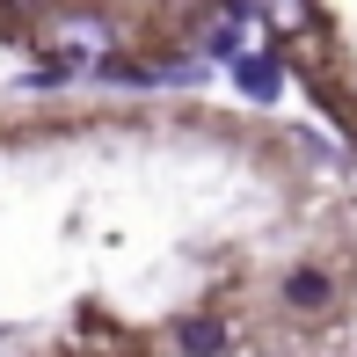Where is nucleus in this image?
Masks as SVG:
<instances>
[{
    "label": "nucleus",
    "mask_w": 357,
    "mask_h": 357,
    "mask_svg": "<svg viewBox=\"0 0 357 357\" xmlns=\"http://www.w3.org/2000/svg\"><path fill=\"white\" fill-rule=\"evenodd\" d=\"M328 278H321V270H291V278H284V299L291 306H299V314H306V306H328Z\"/></svg>",
    "instance_id": "nucleus-3"
},
{
    "label": "nucleus",
    "mask_w": 357,
    "mask_h": 357,
    "mask_svg": "<svg viewBox=\"0 0 357 357\" xmlns=\"http://www.w3.org/2000/svg\"><path fill=\"white\" fill-rule=\"evenodd\" d=\"M183 350L190 357H219L226 350V328H219V321H190V328H183Z\"/></svg>",
    "instance_id": "nucleus-4"
},
{
    "label": "nucleus",
    "mask_w": 357,
    "mask_h": 357,
    "mask_svg": "<svg viewBox=\"0 0 357 357\" xmlns=\"http://www.w3.org/2000/svg\"><path fill=\"white\" fill-rule=\"evenodd\" d=\"M44 44H52V52H66V59H80V52H102V44H117V29H109L102 15H88V8H59L52 29H44Z\"/></svg>",
    "instance_id": "nucleus-1"
},
{
    "label": "nucleus",
    "mask_w": 357,
    "mask_h": 357,
    "mask_svg": "<svg viewBox=\"0 0 357 357\" xmlns=\"http://www.w3.org/2000/svg\"><path fill=\"white\" fill-rule=\"evenodd\" d=\"M241 88H248L255 102H270V95H278V66H270V59H241Z\"/></svg>",
    "instance_id": "nucleus-5"
},
{
    "label": "nucleus",
    "mask_w": 357,
    "mask_h": 357,
    "mask_svg": "<svg viewBox=\"0 0 357 357\" xmlns=\"http://www.w3.org/2000/svg\"><path fill=\"white\" fill-rule=\"evenodd\" d=\"M263 15H270L278 37H306L314 29V0H263Z\"/></svg>",
    "instance_id": "nucleus-2"
}]
</instances>
